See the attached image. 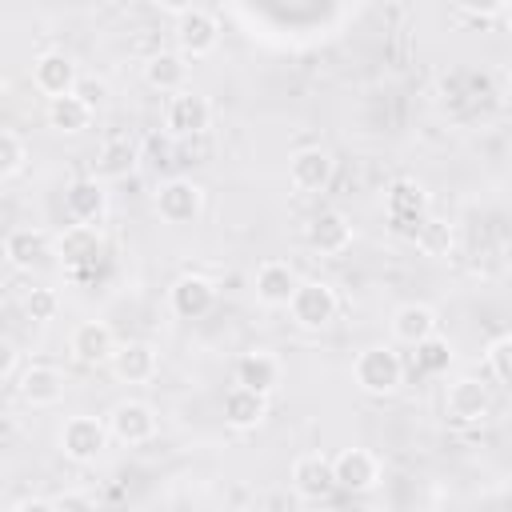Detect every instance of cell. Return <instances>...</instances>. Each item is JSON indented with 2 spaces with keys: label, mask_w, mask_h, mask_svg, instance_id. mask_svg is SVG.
I'll return each instance as SVG.
<instances>
[{
  "label": "cell",
  "mask_w": 512,
  "mask_h": 512,
  "mask_svg": "<svg viewBox=\"0 0 512 512\" xmlns=\"http://www.w3.org/2000/svg\"><path fill=\"white\" fill-rule=\"evenodd\" d=\"M24 312H28V320H36V324L56 320V312H60L56 288H28V292H24Z\"/></svg>",
  "instance_id": "31"
},
{
  "label": "cell",
  "mask_w": 512,
  "mask_h": 512,
  "mask_svg": "<svg viewBox=\"0 0 512 512\" xmlns=\"http://www.w3.org/2000/svg\"><path fill=\"white\" fill-rule=\"evenodd\" d=\"M12 372H16V344L0 336V380L12 376Z\"/></svg>",
  "instance_id": "36"
},
{
  "label": "cell",
  "mask_w": 512,
  "mask_h": 512,
  "mask_svg": "<svg viewBox=\"0 0 512 512\" xmlns=\"http://www.w3.org/2000/svg\"><path fill=\"white\" fill-rule=\"evenodd\" d=\"M4 100H8V80L0 76V108H4Z\"/></svg>",
  "instance_id": "38"
},
{
  "label": "cell",
  "mask_w": 512,
  "mask_h": 512,
  "mask_svg": "<svg viewBox=\"0 0 512 512\" xmlns=\"http://www.w3.org/2000/svg\"><path fill=\"white\" fill-rule=\"evenodd\" d=\"M296 284H300V276H296V268H292L288 260H264V264L256 268V280H252L256 300H260L264 308H288Z\"/></svg>",
  "instance_id": "19"
},
{
  "label": "cell",
  "mask_w": 512,
  "mask_h": 512,
  "mask_svg": "<svg viewBox=\"0 0 512 512\" xmlns=\"http://www.w3.org/2000/svg\"><path fill=\"white\" fill-rule=\"evenodd\" d=\"M64 212L72 224H88V228H100L104 212H108V192L100 180L92 176H80L64 188Z\"/></svg>",
  "instance_id": "16"
},
{
  "label": "cell",
  "mask_w": 512,
  "mask_h": 512,
  "mask_svg": "<svg viewBox=\"0 0 512 512\" xmlns=\"http://www.w3.org/2000/svg\"><path fill=\"white\" fill-rule=\"evenodd\" d=\"M336 308H340L336 288L324 284V280H300L296 292H292V300H288L292 320H296L300 328H308V332L328 328V324L336 320Z\"/></svg>",
  "instance_id": "3"
},
{
  "label": "cell",
  "mask_w": 512,
  "mask_h": 512,
  "mask_svg": "<svg viewBox=\"0 0 512 512\" xmlns=\"http://www.w3.org/2000/svg\"><path fill=\"white\" fill-rule=\"evenodd\" d=\"M52 504H56V512H96L92 496H88V492H76V488H72V492H60Z\"/></svg>",
  "instance_id": "34"
},
{
  "label": "cell",
  "mask_w": 512,
  "mask_h": 512,
  "mask_svg": "<svg viewBox=\"0 0 512 512\" xmlns=\"http://www.w3.org/2000/svg\"><path fill=\"white\" fill-rule=\"evenodd\" d=\"M56 256H60V264L72 272V276H80L84 268H92L100 256H104V236H100V228H88V224H68L60 236H56Z\"/></svg>",
  "instance_id": "8"
},
{
  "label": "cell",
  "mask_w": 512,
  "mask_h": 512,
  "mask_svg": "<svg viewBox=\"0 0 512 512\" xmlns=\"http://www.w3.org/2000/svg\"><path fill=\"white\" fill-rule=\"evenodd\" d=\"M212 304H216V284L208 276H200V272H184L168 288V308L180 320H200V316L212 312Z\"/></svg>",
  "instance_id": "10"
},
{
  "label": "cell",
  "mask_w": 512,
  "mask_h": 512,
  "mask_svg": "<svg viewBox=\"0 0 512 512\" xmlns=\"http://www.w3.org/2000/svg\"><path fill=\"white\" fill-rule=\"evenodd\" d=\"M200 212H204V188L196 180L172 176V180L160 184V192H156V216L164 224H176L180 228V224H192Z\"/></svg>",
  "instance_id": "5"
},
{
  "label": "cell",
  "mask_w": 512,
  "mask_h": 512,
  "mask_svg": "<svg viewBox=\"0 0 512 512\" xmlns=\"http://www.w3.org/2000/svg\"><path fill=\"white\" fill-rule=\"evenodd\" d=\"M264 416H268V396L248 392V388H240V384H232V388L224 392V424H228V428L248 432V428H256Z\"/></svg>",
  "instance_id": "26"
},
{
  "label": "cell",
  "mask_w": 512,
  "mask_h": 512,
  "mask_svg": "<svg viewBox=\"0 0 512 512\" xmlns=\"http://www.w3.org/2000/svg\"><path fill=\"white\" fill-rule=\"evenodd\" d=\"M384 212L392 224L408 228V224H420L428 216V188L412 176H396L384 192Z\"/></svg>",
  "instance_id": "15"
},
{
  "label": "cell",
  "mask_w": 512,
  "mask_h": 512,
  "mask_svg": "<svg viewBox=\"0 0 512 512\" xmlns=\"http://www.w3.org/2000/svg\"><path fill=\"white\" fill-rule=\"evenodd\" d=\"M136 160H140L136 144L124 140V136H112V140L100 144V152L92 160V180H100V184L104 180H124V176L136 172Z\"/></svg>",
  "instance_id": "25"
},
{
  "label": "cell",
  "mask_w": 512,
  "mask_h": 512,
  "mask_svg": "<svg viewBox=\"0 0 512 512\" xmlns=\"http://www.w3.org/2000/svg\"><path fill=\"white\" fill-rule=\"evenodd\" d=\"M108 368H112V376L124 380V384H144V380L156 376L160 356H156V348H152L148 340H124V344L112 348Z\"/></svg>",
  "instance_id": "17"
},
{
  "label": "cell",
  "mask_w": 512,
  "mask_h": 512,
  "mask_svg": "<svg viewBox=\"0 0 512 512\" xmlns=\"http://www.w3.org/2000/svg\"><path fill=\"white\" fill-rule=\"evenodd\" d=\"M488 412H492V388L488 384H480L476 376H460L448 384L444 416L452 424H480V420H488Z\"/></svg>",
  "instance_id": "6"
},
{
  "label": "cell",
  "mask_w": 512,
  "mask_h": 512,
  "mask_svg": "<svg viewBox=\"0 0 512 512\" xmlns=\"http://www.w3.org/2000/svg\"><path fill=\"white\" fill-rule=\"evenodd\" d=\"M240 512H264V508H240Z\"/></svg>",
  "instance_id": "39"
},
{
  "label": "cell",
  "mask_w": 512,
  "mask_h": 512,
  "mask_svg": "<svg viewBox=\"0 0 512 512\" xmlns=\"http://www.w3.org/2000/svg\"><path fill=\"white\" fill-rule=\"evenodd\" d=\"M288 476H292L296 496L308 500V504H320V500H328V496L336 492V480H332V456H324V452H304V456H296Z\"/></svg>",
  "instance_id": "11"
},
{
  "label": "cell",
  "mask_w": 512,
  "mask_h": 512,
  "mask_svg": "<svg viewBox=\"0 0 512 512\" xmlns=\"http://www.w3.org/2000/svg\"><path fill=\"white\" fill-rule=\"evenodd\" d=\"M24 164V140L8 128H0V180H8L12 172H20Z\"/></svg>",
  "instance_id": "33"
},
{
  "label": "cell",
  "mask_w": 512,
  "mask_h": 512,
  "mask_svg": "<svg viewBox=\"0 0 512 512\" xmlns=\"http://www.w3.org/2000/svg\"><path fill=\"white\" fill-rule=\"evenodd\" d=\"M64 372L56 364H28L20 372V396L32 404V408H48L64 396Z\"/></svg>",
  "instance_id": "23"
},
{
  "label": "cell",
  "mask_w": 512,
  "mask_h": 512,
  "mask_svg": "<svg viewBox=\"0 0 512 512\" xmlns=\"http://www.w3.org/2000/svg\"><path fill=\"white\" fill-rule=\"evenodd\" d=\"M76 80H80V68L68 52H40L36 64H32V84L48 96V100H60V96H72L76 92Z\"/></svg>",
  "instance_id": "14"
},
{
  "label": "cell",
  "mask_w": 512,
  "mask_h": 512,
  "mask_svg": "<svg viewBox=\"0 0 512 512\" xmlns=\"http://www.w3.org/2000/svg\"><path fill=\"white\" fill-rule=\"evenodd\" d=\"M352 376H356L360 392H368V396H388V392L400 388L404 364H400V356H396L388 344H368L364 352H356Z\"/></svg>",
  "instance_id": "1"
},
{
  "label": "cell",
  "mask_w": 512,
  "mask_h": 512,
  "mask_svg": "<svg viewBox=\"0 0 512 512\" xmlns=\"http://www.w3.org/2000/svg\"><path fill=\"white\" fill-rule=\"evenodd\" d=\"M104 448H108V428H104V420H96V416H68V420H64V428H60V452H64L68 460L88 464V460H96Z\"/></svg>",
  "instance_id": "9"
},
{
  "label": "cell",
  "mask_w": 512,
  "mask_h": 512,
  "mask_svg": "<svg viewBox=\"0 0 512 512\" xmlns=\"http://www.w3.org/2000/svg\"><path fill=\"white\" fill-rule=\"evenodd\" d=\"M12 512H56V504H52V500H44V496H24Z\"/></svg>",
  "instance_id": "37"
},
{
  "label": "cell",
  "mask_w": 512,
  "mask_h": 512,
  "mask_svg": "<svg viewBox=\"0 0 512 512\" xmlns=\"http://www.w3.org/2000/svg\"><path fill=\"white\" fill-rule=\"evenodd\" d=\"M304 244L320 256H340L352 248V220L340 212V208H324L308 220L304 228Z\"/></svg>",
  "instance_id": "12"
},
{
  "label": "cell",
  "mask_w": 512,
  "mask_h": 512,
  "mask_svg": "<svg viewBox=\"0 0 512 512\" xmlns=\"http://www.w3.org/2000/svg\"><path fill=\"white\" fill-rule=\"evenodd\" d=\"M104 428H108V436H112V440H120V444H128V448H136V444H148V440L156 436L160 420H156L152 404H144V400H120V404L108 412Z\"/></svg>",
  "instance_id": "7"
},
{
  "label": "cell",
  "mask_w": 512,
  "mask_h": 512,
  "mask_svg": "<svg viewBox=\"0 0 512 512\" xmlns=\"http://www.w3.org/2000/svg\"><path fill=\"white\" fill-rule=\"evenodd\" d=\"M412 236H416V248H420L424 256H432V260H444V256L452 252V244H456L452 224H448V220H436V216H424Z\"/></svg>",
  "instance_id": "29"
},
{
  "label": "cell",
  "mask_w": 512,
  "mask_h": 512,
  "mask_svg": "<svg viewBox=\"0 0 512 512\" xmlns=\"http://www.w3.org/2000/svg\"><path fill=\"white\" fill-rule=\"evenodd\" d=\"M416 360H420V368H424V372L440 376V372H448V364H452V348H448V340L428 336L424 344H416Z\"/></svg>",
  "instance_id": "32"
},
{
  "label": "cell",
  "mask_w": 512,
  "mask_h": 512,
  "mask_svg": "<svg viewBox=\"0 0 512 512\" xmlns=\"http://www.w3.org/2000/svg\"><path fill=\"white\" fill-rule=\"evenodd\" d=\"M144 84L156 88V92H164V96L184 92L188 88V60L180 52H164V48L152 52L144 60Z\"/></svg>",
  "instance_id": "24"
},
{
  "label": "cell",
  "mask_w": 512,
  "mask_h": 512,
  "mask_svg": "<svg viewBox=\"0 0 512 512\" xmlns=\"http://www.w3.org/2000/svg\"><path fill=\"white\" fill-rule=\"evenodd\" d=\"M172 36H176V52H180L184 60H196V56H208V52L220 44V20H216L208 8L180 4V8H176Z\"/></svg>",
  "instance_id": "2"
},
{
  "label": "cell",
  "mask_w": 512,
  "mask_h": 512,
  "mask_svg": "<svg viewBox=\"0 0 512 512\" xmlns=\"http://www.w3.org/2000/svg\"><path fill=\"white\" fill-rule=\"evenodd\" d=\"M112 348H116V336H112V328L104 320H84L68 336V352L80 364H108Z\"/></svg>",
  "instance_id": "22"
},
{
  "label": "cell",
  "mask_w": 512,
  "mask_h": 512,
  "mask_svg": "<svg viewBox=\"0 0 512 512\" xmlns=\"http://www.w3.org/2000/svg\"><path fill=\"white\" fill-rule=\"evenodd\" d=\"M392 336L400 340V344H424L428 336H436V312L428 308V304H400L396 312H392Z\"/></svg>",
  "instance_id": "27"
},
{
  "label": "cell",
  "mask_w": 512,
  "mask_h": 512,
  "mask_svg": "<svg viewBox=\"0 0 512 512\" xmlns=\"http://www.w3.org/2000/svg\"><path fill=\"white\" fill-rule=\"evenodd\" d=\"M332 172H336V160L324 148H300L288 160V184L296 192H324L332 184Z\"/></svg>",
  "instance_id": "18"
},
{
  "label": "cell",
  "mask_w": 512,
  "mask_h": 512,
  "mask_svg": "<svg viewBox=\"0 0 512 512\" xmlns=\"http://www.w3.org/2000/svg\"><path fill=\"white\" fill-rule=\"evenodd\" d=\"M104 92H108V84H104V80H84V76L76 80V96H80L88 108H96V104L104 100Z\"/></svg>",
  "instance_id": "35"
},
{
  "label": "cell",
  "mask_w": 512,
  "mask_h": 512,
  "mask_svg": "<svg viewBox=\"0 0 512 512\" xmlns=\"http://www.w3.org/2000/svg\"><path fill=\"white\" fill-rule=\"evenodd\" d=\"M280 376H284V364H280L276 352L256 348V352H244V356L236 360V384L248 388V392L268 396V392L280 388Z\"/></svg>",
  "instance_id": "20"
},
{
  "label": "cell",
  "mask_w": 512,
  "mask_h": 512,
  "mask_svg": "<svg viewBox=\"0 0 512 512\" xmlns=\"http://www.w3.org/2000/svg\"><path fill=\"white\" fill-rule=\"evenodd\" d=\"M484 364H488L492 384L504 388V384L512 380V336H508V332H500V336L488 340V348H484Z\"/></svg>",
  "instance_id": "30"
},
{
  "label": "cell",
  "mask_w": 512,
  "mask_h": 512,
  "mask_svg": "<svg viewBox=\"0 0 512 512\" xmlns=\"http://www.w3.org/2000/svg\"><path fill=\"white\" fill-rule=\"evenodd\" d=\"M208 124H212V104H208L204 92L184 88V92H172L168 96V104H164V128H168V136L188 140V136H200Z\"/></svg>",
  "instance_id": "4"
},
{
  "label": "cell",
  "mask_w": 512,
  "mask_h": 512,
  "mask_svg": "<svg viewBox=\"0 0 512 512\" xmlns=\"http://www.w3.org/2000/svg\"><path fill=\"white\" fill-rule=\"evenodd\" d=\"M332 480L344 492H372L380 484V460L368 448H344L332 456Z\"/></svg>",
  "instance_id": "13"
},
{
  "label": "cell",
  "mask_w": 512,
  "mask_h": 512,
  "mask_svg": "<svg viewBox=\"0 0 512 512\" xmlns=\"http://www.w3.org/2000/svg\"><path fill=\"white\" fill-rule=\"evenodd\" d=\"M44 256H52V240L44 228H12L4 236V260L16 272H32L36 264H44Z\"/></svg>",
  "instance_id": "21"
},
{
  "label": "cell",
  "mask_w": 512,
  "mask_h": 512,
  "mask_svg": "<svg viewBox=\"0 0 512 512\" xmlns=\"http://www.w3.org/2000/svg\"><path fill=\"white\" fill-rule=\"evenodd\" d=\"M92 116H96V108H88L76 92L72 96H60V100H48V124L56 132H64V136H76V132L92 128Z\"/></svg>",
  "instance_id": "28"
}]
</instances>
